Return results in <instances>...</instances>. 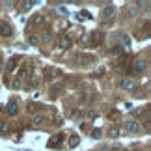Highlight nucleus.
I'll use <instances>...</instances> for the list:
<instances>
[{
	"label": "nucleus",
	"instance_id": "1",
	"mask_svg": "<svg viewBox=\"0 0 151 151\" xmlns=\"http://www.w3.org/2000/svg\"><path fill=\"white\" fill-rule=\"evenodd\" d=\"M127 127H129V131H131V132H136V131H138V129H136L138 125H136V123H132V121H131V123H127Z\"/></svg>",
	"mask_w": 151,
	"mask_h": 151
}]
</instances>
